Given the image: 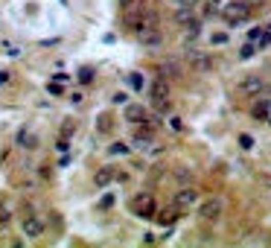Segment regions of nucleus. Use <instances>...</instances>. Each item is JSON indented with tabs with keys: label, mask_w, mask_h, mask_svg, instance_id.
I'll return each instance as SVG.
<instances>
[{
	"label": "nucleus",
	"mask_w": 271,
	"mask_h": 248,
	"mask_svg": "<svg viewBox=\"0 0 271 248\" xmlns=\"http://www.w3.org/2000/svg\"><path fill=\"white\" fill-rule=\"evenodd\" d=\"M219 15L225 18L227 27H242L245 21H248V15H251V9H248V3H245V0H234V3H225Z\"/></svg>",
	"instance_id": "obj_1"
},
{
	"label": "nucleus",
	"mask_w": 271,
	"mask_h": 248,
	"mask_svg": "<svg viewBox=\"0 0 271 248\" xmlns=\"http://www.w3.org/2000/svg\"><path fill=\"white\" fill-rule=\"evenodd\" d=\"M128 210L137 213V216H143V219H152L154 216V196L152 193H134L131 199H128Z\"/></svg>",
	"instance_id": "obj_2"
},
{
	"label": "nucleus",
	"mask_w": 271,
	"mask_h": 248,
	"mask_svg": "<svg viewBox=\"0 0 271 248\" xmlns=\"http://www.w3.org/2000/svg\"><path fill=\"white\" fill-rule=\"evenodd\" d=\"M158 27V12H137L128 18V29L134 32V36H140V32H146V29H154Z\"/></svg>",
	"instance_id": "obj_3"
},
{
	"label": "nucleus",
	"mask_w": 271,
	"mask_h": 248,
	"mask_svg": "<svg viewBox=\"0 0 271 248\" xmlns=\"http://www.w3.org/2000/svg\"><path fill=\"white\" fill-rule=\"evenodd\" d=\"M222 213H225V202H222V199H207V202H201V207H199V219L216 222Z\"/></svg>",
	"instance_id": "obj_4"
},
{
	"label": "nucleus",
	"mask_w": 271,
	"mask_h": 248,
	"mask_svg": "<svg viewBox=\"0 0 271 248\" xmlns=\"http://www.w3.org/2000/svg\"><path fill=\"white\" fill-rule=\"evenodd\" d=\"M21 228H24V234H27L29 239L44 237V222H41V216H35V213H27L24 222H21Z\"/></svg>",
	"instance_id": "obj_5"
},
{
	"label": "nucleus",
	"mask_w": 271,
	"mask_h": 248,
	"mask_svg": "<svg viewBox=\"0 0 271 248\" xmlns=\"http://www.w3.org/2000/svg\"><path fill=\"white\" fill-rule=\"evenodd\" d=\"M149 91H152V99H169L172 97V82L166 79V76H161V73H158Z\"/></svg>",
	"instance_id": "obj_6"
},
{
	"label": "nucleus",
	"mask_w": 271,
	"mask_h": 248,
	"mask_svg": "<svg viewBox=\"0 0 271 248\" xmlns=\"http://www.w3.org/2000/svg\"><path fill=\"white\" fill-rule=\"evenodd\" d=\"M134 38L146 47V50H154V47L163 44V36H161V29H158V27H154V29H146V32H140V36H134Z\"/></svg>",
	"instance_id": "obj_7"
},
{
	"label": "nucleus",
	"mask_w": 271,
	"mask_h": 248,
	"mask_svg": "<svg viewBox=\"0 0 271 248\" xmlns=\"http://www.w3.org/2000/svg\"><path fill=\"white\" fill-rule=\"evenodd\" d=\"M239 91L248 94V97H254V94H262V91H265V82H262L260 76H245V79L239 82Z\"/></svg>",
	"instance_id": "obj_8"
},
{
	"label": "nucleus",
	"mask_w": 271,
	"mask_h": 248,
	"mask_svg": "<svg viewBox=\"0 0 271 248\" xmlns=\"http://www.w3.org/2000/svg\"><path fill=\"white\" fill-rule=\"evenodd\" d=\"M187 59H190L192 70H201V73H207L210 67H213V59H210L207 53H196V50H190V53H187Z\"/></svg>",
	"instance_id": "obj_9"
},
{
	"label": "nucleus",
	"mask_w": 271,
	"mask_h": 248,
	"mask_svg": "<svg viewBox=\"0 0 271 248\" xmlns=\"http://www.w3.org/2000/svg\"><path fill=\"white\" fill-rule=\"evenodd\" d=\"M251 114H254V120H268L271 117V99L268 97H262V99H257V102H254L251 105Z\"/></svg>",
	"instance_id": "obj_10"
},
{
	"label": "nucleus",
	"mask_w": 271,
	"mask_h": 248,
	"mask_svg": "<svg viewBox=\"0 0 271 248\" xmlns=\"http://www.w3.org/2000/svg\"><path fill=\"white\" fill-rule=\"evenodd\" d=\"M192 21H199L192 6H175V24H178V27H190Z\"/></svg>",
	"instance_id": "obj_11"
},
{
	"label": "nucleus",
	"mask_w": 271,
	"mask_h": 248,
	"mask_svg": "<svg viewBox=\"0 0 271 248\" xmlns=\"http://www.w3.org/2000/svg\"><path fill=\"white\" fill-rule=\"evenodd\" d=\"M196 199H199V193L192 187H181L178 193H175V204L178 207H190V204H196Z\"/></svg>",
	"instance_id": "obj_12"
},
{
	"label": "nucleus",
	"mask_w": 271,
	"mask_h": 248,
	"mask_svg": "<svg viewBox=\"0 0 271 248\" xmlns=\"http://www.w3.org/2000/svg\"><path fill=\"white\" fill-rule=\"evenodd\" d=\"M126 120L128 123H134V126H143L146 123V108L143 105H126Z\"/></svg>",
	"instance_id": "obj_13"
},
{
	"label": "nucleus",
	"mask_w": 271,
	"mask_h": 248,
	"mask_svg": "<svg viewBox=\"0 0 271 248\" xmlns=\"http://www.w3.org/2000/svg\"><path fill=\"white\" fill-rule=\"evenodd\" d=\"M114 181V167H100L96 169V175H93V184L96 187H108Z\"/></svg>",
	"instance_id": "obj_14"
},
{
	"label": "nucleus",
	"mask_w": 271,
	"mask_h": 248,
	"mask_svg": "<svg viewBox=\"0 0 271 248\" xmlns=\"http://www.w3.org/2000/svg\"><path fill=\"white\" fill-rule=\"evenodd\" d=\"M18 146H21V149H35L38 137L29 132V129H21V132H18Z\"/></svg>",
	"instance_id": "obj_15"
},
{
	"label": "nucleus",
	"mask_w": 271,
	"mask_h": 248,
	"mask_svg": "<svg viewBox=\"0 0 271 248\" xmlns=\"http://www.w3.org/2000/svg\"><path fill=\"white\" fill-rule=\"evenodd\" d=\"M158 73L166 76V79H175V76L181 73V67H178V62H163L161 67H158Z\"/></svg>",
	"instance_id": "obj_16"
},
{
	"label": "nucleus",
	"mask_w": 271,
	"mask_h": 248,
	"mask_svg": "<svg viewBox=\"0 0 271 248\" xmlns=\"http://www.w3.org/2000/svg\"><path fill=\"white\" fill-rule=\"evenodd\" d=\"M175 216H181V207H178V204H175V207H169V210H163L161 213V222H163V225H172V222H175Z\"/></svg>",
	"instance_id": "obj_17"
},
{
	"label": "nucleus",
	"mask_w": 271,
	"mask_h": 248,
	"mask_svg": "<svg viewBox=\"0 0 271 248\" xmlns=\"http://www.w3.org/2000/svg\"><path fill=\"white\" fill-rule=\"evenodd\" d=\"M9 219H12V207H9V202H0V225H6Z\"/></svg>",
	"instance_id": "obj_18"
},
{
	"label": "nucleus",
	"mask_w": 271,
	"mask_h": 248,
	"mask_svg": "<svg viewBox=\"0 0 271 248\" xmlns=\"http://www.w3.org/2000/svg\"><path fill=\"white\" fill-rule=\"evenodd\" d=\"M108 152H111V155H128V152H131V146H126V143H111Z\"/></svg>",
	"instance_id": "obj_19"
},
{
	"label": "nucleus",
	"mask_w": 271,
	"mask_h": 248,
	"mask_svg": "<svg viewBox=\"0 0 271 248\" xmlns=\"http://www.w3.org/2000/svg\"><path fill=\"white\" fill-rule=\"evenodd\" d=\"M257 50H260V47L254 44V41H245V44H242V53H239V56H242V59H251Z\"/></svg>",
	"instance_id": "obj_20"
},
{
	"label": "nucleus",
	"mask_w": 271,
	"mask_h": 248,
	"mask_svg": "<svg viewBox=\"0 0 271 248\" xmlns=\"http://www.w3.org/2000/svg\"><path fill=\"white\" fill-rule=\"evenodd\" d=\"M169 108H172V102H169V99H154V111H161V114H166Z\"/></svg>",
	"instance_id": "obj_21"
},
{
	"label": "nucleus",
	"mask_w": 271,
	"mask_h": 248,
	"mask_svg": "<svg viewBox=\"0 0 271 248\" xmlns=\"http://www.w3.org/2000/svg\"><path fill=\"white\" fill-rule=\"evenodd\" d=\"M175 178H178V181H184V184H190V181H192V172H190V169H175Z\"/></svg>",
	"instance_id": "obj_22"
},
{
	"label": "nucleus",
	"mask_w": 271,
	"mask_h": 248,
	"mask_svg": "<svg viewBox=\"0 0 271 248\" xmlns=\"http://www.w3.org/2000/svg\"><path fill=\"white\" fill-rule=\"evenodd\" d=\"M216 12H222L219 0H207V6H204V15H216Z\"/></svg>",
	"instance_id": "obj_23"
},
{
	"label": "nucleus",
	"mask_w": 271,
	"mask_h": 248,
	"mask_svg": "<svg viewBox=\"0 0 271 248\" xmlns=\"http://www.w3.org/2000/svg\"><path fill=\"white\" fill-rule=\"evenodd\" d=\"M262 32H265V27H254L251 32H248V41H254V44H257V41L262 38Z\"/></svg>",
	"instance_id": "obj_24"
},
{
	"label": "nucleus",
	"mask_w": 271,
	"mask_h": 248,
	"mask_svg": "<svg viewBox=\"0 0 271 248\" xmlns=\"http://www.w3.org/2000/svg\"><path fill=\"white\" fill-rule=\"evenodd\" d=\"M55 149H59V152H67V149H70V143H67V134H64V137L59 134V140H55Z\"/></svg>",
	"instance_id": "obj_25"
},
{
	"label": "nucleus",
	"mask_w": 271,
	"mask_h": 248,
	"mask_svg": "<svg viewBox=\"0 0 271 248\" xmlns=\"http://www.w3.org/2000/svg\"><path fill=\"white\" fill-rule=\"evenodd\" d=\"M239 146H242V149H251L254 137H251V134H239Z\"/></svg>",
	"instance_id": "obj_26"
},
{
	"label": "nucleus",
	"mask_w": 271,
	"mask_h": 248,
	"mask_svg": "<svg viewBox=\"0 0 271 248\" xmlns=\"http://www.w3.org/2000/svg\"><path fill=\"white\" fill-rule=\"evenodd\" d=\"M128 85H131V88H140V85H143V79H140V73H131V76H128Z\"/></svg>",
	"instance_id": "obj_27"
},
{
	"label": "nucleus",
	"mask_w": 271,
	"mask_h": 248,
	"mask_svg": "<svg viewBox=\"0 0 271 248\" xmlns=\"http://www.w3.org/2000/svg\"><path fill=\"white\" fill-rule=\"evenodd\" d=\"M90 79H93V70H88V67H85V70H79V82H85V85H88Z\"/></svg>",
	"instance_id": "obj_28"
},
{
	"label": "nucleus",
	"mask_w": 271,
	"mask_h": 248,
	"mask_svg": "<svg viewBox=\"0 0 271 248\" xmlns=\"http://www.w3.org/2000/svg\"><path fill=\"white\" fill-rule=\"evenodd\" d=\"M172 3H175V6H192V9H196L201 0H172Z\"/></svg>",
	"instance_id": "obj_29"
},
{
	"label": "nucleus",
	"mask_w": 271,
	"mask_h": 248,
	"mask_svg": "<svg viewBox=\"0 0 271 248\" xmlns=\"http://www.w3.org/2000/svg\"><path fill=\"white\" fill-rule=\"evenodd\" d=\"M120 6H123V9H126V12H128V9L134 12V9H137V0H123V3H120Z\"/></svg>",
	"instance_id": "obj_30"
},
{
	"label": "nucleus",
	"mask_w": 271,
	"mask_h": 248,
	"mask_svg": "<svg viewBox=\"0 0 271 248\" xmlns=\"http://www.w3.org/2000/svg\"><path fill=\"white\" fill-rule=\"evenodd\" d=\"M172 129H175V132H184V123H181V117H172Z\"/></svg>",
	"instance_id": "obj_31"
},
{
	"label": "nucleus",
	"mask_w": 271,
	"mask_h": 248,
	"mask_svg": "<svg viewBox=\"0 0 271 248\" xmlns=\"http://www.w3.org/2000/svg\"><path fill=\"white\" fill-rule=\"evenodd\" d=\"M213 44H227V36L225 32H216V36H213Z\"/></svg>",
	"instance_id": "obj_32"
},
{
	"label": "nucleus",
	"mask_w": 271,
	"mask_h": 248,
	"mask_svg": "<svg viewBox=\"0 0 271 248\" xmlns=\"http://www.w3.org/2000/svg\"><path fill=\"white\" fill-rule=\"evenodd\" d=\"M50 94H55V97H59V94H64V91L59 88V79H55V82H50Z\"/></svg>",
	"instance_id": "obj_33"
},
{
	"label": "nucleus",
	"mask_w": 271,
	"mask_h": 248,
	"mask_svg": "<svg viewBox=\"0 0 271 248\" xmlns=\"http://www.w3.org/2000/svg\"><path fill=\"white\" fill-rule=\"evenodd\" d=\"M111 204H114V196L108 193V196H105V199H102V207H111Z\"/></svg>",
	"instance_id": "obj_34"
},
{
	"label": "nucleus",
	"mask_w": 271,
	"mask_h": 248,
	"mask_svg": "<svg viewBox=\"0 0 271 248\" xmlns=\"http://www.w3.org/2000/svg\"><path fill=\"white\" fill-rule=\"evenodd\" d=\"M6 79H9V73L3 70V73H0V85H3V82H6Z\"/></svg>",
	"instance_id": "obj_35"
}]
</instances>
